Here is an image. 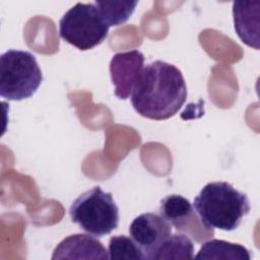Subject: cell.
Listing matches in <instances>:
<instances>
[{"label": "cell", "instance_id": "1", "mask_svg": "<svg viewBox=\"0 0 260 260\" xmlns=\"http://www.w3.org/2000/svg\"><path fill=\"white\" fill-rule=\"evenodd\" d=\"M187 86L180 69L156 60L143 67L131 93V104L142 117L167 120L182 108Z\"/></svg>", "mask_w": 260, "mask_h": 260}, {"label": "cell", "instance_id": "2", "mask_svg": "<svg viewBox=\"0 0 260 260\" xmlns=\"http://www.w3.org/2000/svg\"><path fill=\"white\" fill-rule=\"evenodd\" d=\"M193 207L209 230L235 231L251 209L248 196L228 182L206 184L194 198Z\"/></svg>", "mask_w": 260, "mask_h": 260}, {"label": "cell", "instance_id": "3", "mask_svg": "<svg viewBox=\"0 0 260 260\" xmlns=\"http://www.w3.org/2000/svg\"><path fill=\"white\" fill-rule=\"evenodd\" d=\"M43 80L36 57L27 51L8 50L0 56V95L8 101L32 96Z\"/></svg>", "mask_w": 260, "mask_h": 260}, {"label": "cell", "instance_id": "4", "mask_svg": "<svg viewBox=\"0 0 260 260\" xmlns=\"http://www.w3.org/2000/svg\"><path fill=\"white\" fill-rule=\"evenodd\" d=\"M71 220L93 237H104L118 228L119 208L113 196L95 186L80 194L69 208Z\"/></svg>", "mask_w": 260, "mask_h": 260}, {"label": "cell", "instance_id": "5", "mask_svg": "<svg viewBox=\"0 0 260 260\" xmlns=\"http://www.w3.org/2000/svg\"><path fill=\"white\" fill-rule=\"evenodd\" d=\"M109 27L94 3L78 2L60 19L59 35L66 43L86 51L107 39Z\"/></svg>", "mask_w": 260, "mask_h": 260}, {"label": "cell", "instance_id": "6", "mask_svg": "<svg viewBox=\"0 0 260 260\" xmlns=\"http://www.w3.org/2000/svg\"><path fill=\"white\" fill-rule=\"evenodd\" d=\"M159 214L177 231L186 233L198 243H203L214 235V231L202 223L191 202L182 195L171 194L164 197L159 203Z\"/></svg>", "mask_w": 260, "mask_h": 260}, {"label": "cell", "instance_id": "7", "mask_svg": "<svg viewBox=\"0 0 260 260\" xmlns=\"http://www.w3.org/2000/svg\"><path fill=\"white\" fill-rule=\"evenodd\" d=\"M171 233V224L160 214L149 212L135 217L129 226V234L143 251L145 260H151L155 250Z\"/></svg>", "mask_w": 260, "mask_h": 260}, {"label": "cell", "instance_id": "8", "mask_svg": "<svg viewBox=\"0 0 260 260\" xmlns=\"http://www.w3.org/2000/svg\"><path fill=\"white\" fill-rule=\"evenodd\" d=\"M144 56L138 50L115 54L110 62V74L115 86V95L120 100L128 99L143 69Z\"/></svg>", "mask_w": 260, "mask_h": 260}, {"label": "cell", "instance_id": "9", "mask_svg": "<svg viewBox=\"0 0 260 260\" xmlns=\"http://www.w3.org/2000/svg\"><path fill=\"white\" fill-rule=\"evenodd\" d=\"M57 259H110L104 245L95 238L74 234L63 239L54 249L52 260Z\"/></svg>", "mask_w": 260, "mask_h": 260}, {"label": "cell", "instance_id": "10", "mask_svg": "<svg viewBox=\"0 0 260 260\" xmlns=\"http://www.w3.org/2000/svg\"><path fill=\"white\" fill-rule=\"evenodd\" d=\"M259 1H235L233 16L235 29L240 40L249 47L259 50Z\"/></svg>", "mask_w": 260, "mask_h": 260}, {"label": "cell", "instance_id": "11", "mask_svg": "<svg viewBox=\"0 0 260 260\" xmlns=\"http://www.w3.org/2000/svg\"><path fill=\"white\" fill-rule=\"evenodd\" d=\"M196 259H230V260H250L251 254L242 245L212 239L205 241L199 249Z\"/></svg>", "mask_w": 260, "mask_h": 260}, {"label": "cell", "instance_id": "12", "mask_svg": "<svg viewBox=\"0 0 260 260\" xmlns=\"http://www.w3.org/2000/svg\"><path fill=\"white\" fill-rule=\"evenodd\" d=\"M194 245L191 239L184 234L170 235L155 250L151 260L166 259H193Z\"/></svg>", "mask_w": 260, "mask_h": 260}, {"label": "cell", "instance_id": "13", "mask_svg": "<svg viewBox=\"0 0 260 260\" xmlns=\"http://www.w3.org/2000/svg\"><path fill=\"white\" fill-rule=\"evenodd\" d=\"M137 1H94L103 19L109 26L126 22L134 12Z\"/></svg>", "mask_w": 260, "mask_h": 260}, {"label": "cell", "instance_id": "14", "mask_svg": "<svg viewBox=\"0 0 260 260\" xmlns=\"http://www.w3.org/2000/svg\"><path fill=\"white\" fill-rule=\"evenodd\" d=\"M108 253L109 258L112 260H145V255L141 248L134 242L132 238L124 235L111 237L109 241Z\"/></svg>", "mask_w": 260, "mask_h": 260}]
</instances>
